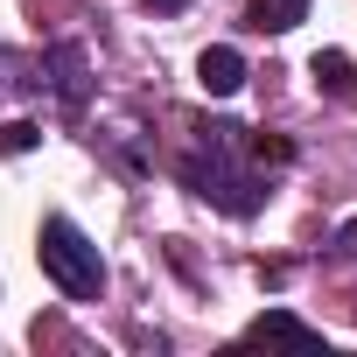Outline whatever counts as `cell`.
<instances>
[{
    "label": "cell",
    "mask_w": 357,
    "mask_h": 357,
    "mask_svg": "<svg viewBox=\"0 0 357 357\" xmlns=\"http://www.w3.org/2000/svg\"><path fill=\"white\" fill-rule=\"evenodd\" d=\"M238 133H245V126H231V119H211V126H197V147L183 154V183H190L204 204H218L225 218H252V211L266 204V183L245 168V154H238Z\"/></svg>",
    "instance_id": "cell-1"
},
{
    "label": "cell",
    "mask_w": 357,
    "mask_h": 357,
    "mask_svg": "<svg viewBox=\"0 0 357 357\" xmlns=\"http://www.w3.org/2000/svg\"><path fill=\"white\" fill-rule=\"evenodd\" d=\"M36 252H43V273H50L70 301H98V294H105V259H98V245H91L70 218H43Z\"/></svg>",
    "instance_id": "cell-2"
},
{
    "label": "cell",
    "mask_w": 357,
    "mask_h": 357,
    "mask_svg": "<svg viewBox=\"0 0 357 357\" xmlns=\"http://www.w3.org/2000/svg\"><path fill=\"white\" fill-rule=\"evenodd\" d=\"M84 77H91L84 43H50V50H43V84L63 98V112H77V105L91 98V84H84Z\"/></svg>",
    "instance_id": "cell-3"
},
{
    "label": "cell",
    "mask_w": 357,
    "mask_h": 357,
    "mask_svg": "<svg viewBox=\"0 0 357 357\" xmlns=\"http://www.w3.org/2000/svg\"><path fill=\"white\" fill-rule=\"evenodd\" d=\"M197 84H204L211 98H231V91L245 84V56H238L231 43H211V50L197 56Z\"/></svg>",
    "instance_id": "cell-4"
},
{
    "label": "cell",
    "mask_w": 357,
    "mask_h": 357,
    "mask_svg": "<svg viewBox=\"0 0 357 357\" xmlns=\"http://www.w3.org/2000/svg\"><path fill=\"white\" fill-rule=\"evenodd\" d=\"M301 22H308V0H252L245 8V29H259V36H287Z\"/></svg>",
    "instance_id": "cell-5"
},
{
    "label": "cell",
    "mask_w": 357,
    "mask_h": 357,
    "mask_svg": "<svg viewBox=\"0 0 357 357\" xmlns=\"http://www.w3.org/2000/svg\"><path fill=\"white\" fill-rule=\"evenodd\" d=\"M245 336H252V343L280 336V343H308V350L322 343V329H308V322H301V315H287V308H266V315H252V329H245Z\"/></svg>",
    "instance_id": "cell-6"
},
{
    "label": "cell",
    "mask_w": 357,
    "mask_h": 357,
    "mask_svg": "<svg viewBox=\"0 0 357 357\" xmlns=\"http://www.w3.org/2000/svg\"><path fill=\"white\" fill-rule=\"evenodd\" d=\"M308 70H315V84H329V91H350V84H357V63H350V56H336V50H322Z\"/></svg>",
    "instance_id": "cell-7"
},
{
    "label": "cell",
    "mask_w": 357,
    "mask_h": 357,
    "mask_svg": "<svg viewBox=\"0 0 357 357\" xmlns=\"http://www.w3.org/2000/svg\"><path fill=\"white\" fill-rule=\"evenodd\" d=\"M36 140H43V126H36V119H15L8 133H0V147H8V154H29Z\"/></svg>",
    "instance_id": "cell-8"
},
{
    "label": "cell",
    "mask_w": 357,
    "mask_h": 357,
    "mask_svg": "<svg viewBox=\"0 0 357 357\" xmlns=\"http://www.w3.org/2000/svg\"><path fill=\"white\" fill-rule=\"evenodd\" d=\"M252 161H259V168H266V161H273V168H287V161H294V147H287V140H266V133H259V140H252Z\"/></svg>",
    "instance_id": "cell-9"
},
{
    "label": "cell",
    "mask_w": 357,
    "mask_h": 357,
    "mask_svg": "<svg viewBox=\"0 0 357 357\" xmlns=\"http://www.w3.org/2000/svg\"><path fill=\"white\" fill-rule=\"evenodd\" d=\"M147 8H154V15H183L190 0H147Z\"/></svg>",
    "instance_id": "cell-10"
},
{
    "label": "cell",
    "mask_w": 357,
    "mask_h": 357,
    "mask_svg": "<svg viewBox=\"0 0 357 357\" xmlns=\"http://www.w3.org/2000/svg\"><path fill=\"white\" fill-rule=\"evenodd\" d=\"M336 252H357V225H343V238H336Z\"/></svg>",
    "instance_id": "cell-11"
}]
</instances>
